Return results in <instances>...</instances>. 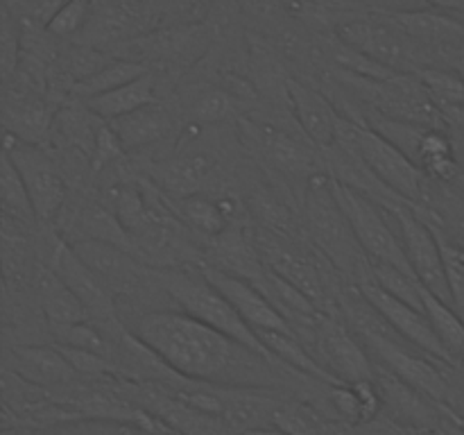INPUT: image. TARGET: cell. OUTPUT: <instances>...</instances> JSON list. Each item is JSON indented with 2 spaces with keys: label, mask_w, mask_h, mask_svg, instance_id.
I'll return each mask as SVG.
<instances>
[{
  "label": "cell",
  "mask_w": 464,
  "mask_h": 435,
  "mask_svg": "<svg viewBox=\"0 0 464 435\" xmlns=\"http://www.w3.org/2000/svg\"><path fill=\"white\" fill-rule=\"evenodd\" d=\"M238 3L249 16L256 18L258 23L270 25V30H275V27L281 25L285 18H290L284 0H238Z\"/></svg>",
  "instance_id": "f35d334b"
},
{
  "label": "cell",
  "mask_w": 464,
  "mask_h": 435,
  "mask_svg": "<svg viewBox=\"0 0 464 435\" xmlns=\"http://www.w3.org/2000/svg\"><path fill=\"white\" fill-rule=\"evenodd\" d=\"M374 383L383 403V415H388L406 430H412V435L430 429L442 420L444 403L435 401L433 397L406 383L385 367H376Z\"/></svg>",
  "instance_id": "4fadbf2b"
},
{
  "label": "cell",
  "mask_w": 464,
  "mask_h": 435,
  "mask_svg": "<svg viewBox=\"0 0 464 435\" xmlns=\"http://www.w3.org/2000/svg\"><path fill=\"white\" fill-rule=\"evenodd\" d=\"M243 435H290V433L276 429V426H263V429H252V430H247V433H243Z\"/></svg>",
  "instance_id": "60d3db41"
},
{
  "label": "cell",
  "mask_w": 464,
  "mask_h": 435,
  "mask_svg": "<svg viewBox=\"0 0 464 435\" xmlns=\"http://www.w3.org/2000/svg\"><path fill=\"white\" fill-rule=\"evenodd\" d=\"M95 0H68L45 25V30L57 39H72L80 36L82 30L89 23L91 14H93Z\"/></svg>",
  "instance_id": "d590c367"
},
{
  "label": "cell",
  "mask_w": 464,
  "mask_h": 435,
  "mask_svg": "<svg viewBox=\"0 0 464 435\" xmlns=\"http://www.w3.org/2000/svg\"><path fill=\"white\" fill-rule=\"evenodd\" d=\"M148 66L134 59H122V57H111L102 68L93 72V75L84 77V80L75 82L72 84V93L82 100H89L93 95L107 93V91L118 89V86L127 84V82L136 80V77L145 75Z\"/></svg>",
  "instance_id": "f1b7e54d"
},
{
  "label": "cell",
  "mask_w": 464,
  "mask_h": 435,
  "mask_svg": "<svg viewBox=\"0 0 464 435\" xmlns=\"http://www.w3.org/2000/svg\"><path fill=\"white\" fill-rule=\"evenodd\" d=\"M356 288L376 311L383 315V320L401 335L406 343L415 344L417 349L426 352L429 356H433L435 361L444 362V365H453L451 356L444 349V344L440 343L438 334H435L433 324H430L429 315H426L424 308H417L412 304L403 302V299L394 297L388 290L381 288L370 275V267H367L365 275L356 281Z\"/></svg>",
  "instance_id": "30bf717a"
},
{
  "label": "cell",
  "mask_w": 464,
  "mask_h": 435,
  "mask_svg": "<svg viewBox=\"0 0 464 435\" xmlns=\"http://www.w3.org/2000/svg\"><path fill=\"white\" fill-rule=\"evenodd\" d=\"M109 122H111L113 131H116L118 139H121L125 152L159 143L172 127L168 111L163 107H159L157 102L145 104V107L136 109V111Z\"/></svg>",
  "instance_id": "603a6c76"
},
{
  "label": "cell",
  "mask_w": 464,
  "mask_h": 435,
  "mask_svg": "<svg viewBox=\"0 0 464 435\" xmlns=\"http://www.w3.org/2000/svg\"><path fill=\"white\" fill-rule=\"evenodd\" d=\"M36 293H39L41 311H44L45 322H48L53 331L91 320L86 308L75 297V293L63 284L62 276L50 266L36 270Z\"/></svg>",
  "instance_id": "44dd1931"
},
{
  "label": "cell",
  "mask_w": 464,
  "mask_h": 435,
  "mask_svg": "<svg viewBox=\"0 0 464 435\" xmlns=\"http://www.w3.org/2000/svg\"><path fill=\"white\" fill-rule=\"evenodd\" d=\"M451 186H456V188L460 190V193H464V172H460V175H458L456 179L451 181Z\"/></svg>",
  "instance_id": "ee69618b"
},
{
  "label": "cell",
  "mask_w": 464,
  "mask_h": 435,
  "mask_svg": "<svg viewBox=\"0 0 464 435\" xmlns=\"http://www.w3.org/2000/svg\"><path fill=\"white\" fill-rule=\"evenodd\" d=\"M18 5H21V7H25V5H30V3H34V0H16Z\"/></svg>",
  "instance_id": "bcb514c9"
},
{
  "label": "cell",
  "mask_w": 464,
  "mask_h": 435,
  "mask_svg": "<svg viewBox=\"0 0 464 435\" xmlns=\"http://www.w3.org/2000/svg\"><path fill=\"white\" fill-rule=\"evenodd\" d=\"M54 125V116L50 113L48 104L39 98L21 95L16 102H9L5 109V130L7 134H14L16 139L36 143L48 136L50 127Z\"/></svg>",
  "instance_id": "4316f807"
},
{
  "label": "cell",
  "mask_w": 464,
  "mask_h": 435,
  "mask_svg": "<svg viewBox=\"0 0 464 435\" xmlns=\"http://www.w3.org/2000/svg\"><path fill=\"white\" fill-rule=\"evenodd\" d=\"M188 383L270 388L279 365L184 311H150L134 331Z\"/></svg>",
  "instance_id": "6da1fadb"
},
{
  "label": "cell",
  "mask_w": 464,
  "mask_h": 435,
  "mask_svg": "<svg viewBox=\"0 0 464 435\" xmlns=\"http://www.w3.org/2000/svg\"><path fill=\"white\" fill-rule=\"evenodd\" d=\"M256 247L267 267H272L276 275H281L284 279H288L290 284L297 285V288L302 290V293H306L322 311L331 313V299L329 293L324 290V281H322L320 270H317L306 256H302L297 249L290 247L288 243L281 240V236L275 234L258 236Z\"/></svg>",
  "instance_id": "ac0fdd59"
},
{
  "label": "cell",
  "mask_w": 464,
  "mask_h": 435,
  "mask_svg": "<svg viewBox=\"0 0 464 435\" xmlns=\"http://www.w3.org/2000/svg\"><path fill=\"white\" fill-rule=\"evenodd\" d=\"M385 211L390 213L394 227H397L408 263H411L420 284L433 295H438L440 299L451 304V288H449L442 247H440L438 236L430 229L429 222L411 204L401 202L392 208H385Z\"/></svg>",
  "instance_id": "ba28073f"
},
{
  "label": "cell",
  "mask_w": 464,
  "mask_h": 435,
  "mask_svg": "<svg viewBox=\"0 0 464 435\" xmlns=\"http://www.w3.org/2000/svg\"><path fill=\"white\" fill-rule=\"evenodd\" d=\"M0 63H3V80L9 82L18 72V59H21V25L14 23L9 7L5 5L3 30H0Z\"/></svg>",
  "instance_id": "8d00e7d4"
},
{
  "label": "cell",
  "mask_w": 464,
  "mask_h": 435,
  "mask_svg": "<svg viewBox=\"0 0 464 435\" xmlns=\"http://www.w3.org/2000/svg\"><path fill=\"white\" fill-rule=\"evenodd\" d=\"M331 186H334L335 199L343 207L344 216H347L349 225H352L353 234H356L367 258L374 263H392V266L412 272L406 249H403V243L399 238V231L390 213L379 202L358 193V190L349 188V186L340 184L334 177H331Z\"/></svg>",
  "instance_id": "8992f818"
},
{
  "label": "cell",
  "mask_w": 464,
  "mask_h": 435,
  "mask_svg": "<svg viewBox=\"0 0 464 435\" xmlns=\"http://www.w3.org/2000/svg\"><path fill=\"white\" fill-rule=\"evenodd\" d=\"M50 267L62 276L63 284L75 293L82 306L86 308L89 317L100 324H116V295L104 285V281L77 256L71 243L57 240L53 254H50Z\"/></svg>",
  "instance_id": "7c38bea8"
},
{
  "label": "cell",
  "mask_w": 464,
  "mask_h": 435,
  "mask_svg": "<svg viewBox=\"0 0 464 435\" xmlns=\"http://www.w3.org/2000/svg\"><path fill=\"white\" fill-rule=\"evenodd\" d=\"M72 249L77 256L104 281L113 295L116 293H131L139 290L140 276L148 272L150 267L145 266L140 258H136L130 249L118 247L113 243H104V240H71Z\"/></svg>",
  "instance_id": "2e32d148"
},
{
  "label": "cell",
  "mask_w": 464,
  "mask_h": 435,
  "mask_svg": "<svg viewBox=\"0 0 464 435\" xmlns=\"http://www.w3.org/2000/svg\"><path fill=\"white\" fill-rule=\"evenodd\" d=\"M329 401L334 412L352 426H362L383 412L379 388L374 381L329 385Z\"/></svg>",
  "instance_id": "cb8c5ba5"
},
{
  "label": "cell",
  "mask_w": 464,
  "mask_h": 435,
  "mask_svg": "<svg viewBox=\"0 0 464 435\" xmlns=\"http://www.w3.org/2000/svg\"><path fill=\"white\" fill-rule=\"evenodd\" d=\"M9 372L39 388H63L80 379L66 353L53 344H21L9 353Z\"/></svg>",
  "instance_id": "d6986e66"
},
{
  "label": "cell",
  "mask_w": 464,
  "mask_h": 435,
  "mask_svg": "<svg viewBox=\"0 0 464 435\" xmlns=\"http://www.w3.org/2000/svg\"><path fill=\"white\" fill-rule=\"evenodd\" d=\"M288 104L295 121L302 127L306 139L320 150L338 143V130L343 113L335 111L334 102L322 91L313 89L306 82L290 77L288 82Z\"/></svg>",
  "instance_id": "e0dca14e"
},
{
  "label": "cell",
  "mask_w": 464,
  "mask_h": 435,
  "mask_svg": "<svg viewBox=\"0 0 464 435\" xmlns=\"http://www.w3.org/2000/svg\"><path fill=\"white\" fill-rule=\"evenodd\" d=\"M308 236L320 247V252L338 267L343 275L361 279L370 267V258L362 252L343 207L335 199L329 175H315L308 179L306 199H304Z\"/></svg>",
  "instance_id": "3957f363"
},
{
  "label": "cell",
  "mask_w": 464,
  "mask_h": 435,
  "mask_svg": "<svg viewBox=\"0 0 464 435\" xmlns=\"http://www.w3.org/2000/svg\"><path fill=\"white\" fill-rule=\"evenodd\" d=\"M385 14L424 50L429 66H433L430 54H440L442 59H447V54L464 57V21L456 14L435 7L394 9Z\"/></svg>",
  "instance_id": "8fae6325"
},
{
  "label": "cell",
  "mask_w": 464,
  "mask_h": 435,
  "mask_svg": "<svg viewBox=\"0 0 464 435\" xmlns=\"http://www.w3.org/2000/svg\"><path fill=\"white\" fill-rule=\"evenodd\" d=\"M211 170V161L202 154H186V157L172 159V161L161 163L159 168V179L177 198L198 193L199 184L207 179Z\"/></svg>",
  "instance_id": "4dcf8cb0"
},
{
  "label": "cell",
  "mask_w": 464,
  "mask_h": 435,
  "mask_svg": "<svg viewBox=\"0 0 464 435\" xmlns=\"http://www.w3.org/2000/svg\"><path fill=\"white\" fill-rule=\"evenodd\" d=\"M453 145H456V159L458 163H460V170L464 172V145L456 143V140H453Z\"/></svg>",
  "instance_id": "7bdbcfd3"
},
{
  "label": "cell",
  "mask_w": 464,
  "mask_h": 435,
  "mask_svg": "<svg viewBox=\"0 0 464 435\" xmlns=\"http://www.w3.org/2000/svg\"><path fill=\"white\" fill-rule=\"evenodd\" d=\"M266 347L270 349L272 356L290 372L308 376L311 381H320L326 385H338L340 381L331 376V372L322 365L315 358V353L308 352L304 343L299 340L297 334H288V331H256Z\"/></svg>",
  "instance_id": "7402d4cb"
},
{
  "label": "cell",
  "mask_w": 464,
  "mask_h": 435,
  "mask_svg": "<svg viewBox=\"0 0 464 435\" xmlns=\"http://www.w3.org/2000/svg\"><path fill=\"white\" fill-rule=\"evenodd\" d=\"M335 34L344 44L362 50L397 72H417L429 66L424 50L385 12L356 14L338 27Z\"/></svg>",
  "instance_id": "5b68a950"
},
{
  "label": "cell",
  "mask_w": 464,
  "mask_h": 435,
  "mask_svg": "<svg viewBox=\"0 0 464 435\" xmlns=\"http://www.w3.org/2000/svg\"><path fill=\"white\" fill-rule=\"evenodd\" d=\"M122 152H125V148H122L121 139H118V134L113 131L111 122L102 121V125H100V130H98V136H95L93 154H91V159H89L91 170L93 172L104 170V168H107L109 163L116 161Z\"/></svg>",
  "instance_id": "74e56055"
},
{
  "label": "cell",
  "mask_w": 464,
  "mask_h": 435,
  "mask_svg": "<svg viewBox=\"0 0 464 435\" xmlns=\"http://www.w3.org/2000/svg\"><path fill=\"white\" fill-rule=\"evenodd\" d=\"M208 240H211V245L204 252L208 266L220 267V270L231 272L236 276H243V279L252 281V284H258L263 279L267 270L266 261H263L256 243L249 240L243 231L229 227L220 236Z\"/></svg>",
  "instance_id": "ffe728a7"
},
{
  "label": "cell",
  "mask_w": 464,
  "mask_h": 435,
  "mask_svg": "<svg viewBox=\"0 0 464 435\" xmlns=\"http://www.w3.org/2000/svg\"><path fill=\"white\" fill-rule=\"evenodd\" d=\"M104 240V243H113L118 247H125L134 254V243H131L130 231L125 229L118 216L113 213L111 207L93 202L86 204L77 216L75 227L71 231V240ZM136 256V254H134Z\"/></svg>",
  "instance_id": "484cf974"
},
{
  "label": "cell",
  "mask_w": 464,
  "mask_h": 435,
  "mask_svg": "<svg viewBox=\"0 0 464 435\" xmlns=\"http://www.w3.org/2000/svg\"><path fill=\"white\" fill-rule=\"evenodd\" d=\"M234 104L236 98L229 89L207 86L202 89V93L195 95L193 104H190V116L198 125H216L234 113Z\"/></svg>",
  "instance_id": "836d02e7"
},
{
  "label": "cell",
  "mask_w": 464,
  "mask_h": 435,
  "mask_svg": "<svg viewBox=\"0 0 464 435\" xmlns=\"http://www.w3.org/2000/svg\"><path fill=\"white\" fill-rule=\"evenodd\" d=\"M424 311L453 362H464V317L449 302L424 288Z\"/></svg>",
  "instance_id": "83f0119b"
},
{
  "label": "cell",
  "mask_w": 464,
  "mask_h": 435,
  "mask_svg": "<svg viewBox=\"0 0 464 435\" xmlns=\"http://www.w3.org/2000/svg\"><path fill=\"white\" fill-rule=\"evenodd\" d=\"M199 270L234 304L236 311L247 320L249 326H254L256 331H288V334H295L288 320L281 315L279 308L270 302V297L256 284L220 270V267L208 266V263L199 266Z\"/></svg>",
  "instance_id": "5bb4252c"
},
{
  "label": "cell",
  "mask_w": 464,
  "mask_h": 435,
  "mask_svg": "<svg viewBox=\"0 0 464 435\" xmlns=\"http://www.w3.org/2000/svg\"><path fill=\"white\" fill-rule=\"evenodd\" d=\"M168 3H170L175 9H188V7H195L199 0H168Z\"/></svg>",
  "instance_id": "b9f144b4"
},
{
  "label": "cell",
  "mask_w": 464,
  "mask_h": 435,
  "mask_svg": "<svg viewBox=\"0 0 464 435\" xmlns=\"http://www.w3.org/2000/svg\"><path fill=\"white\" fill-rule=\"evenodd\" d=\"M338 143L358 154L385 186H390L399 198H403V202L415 208L424 204L430 177L403 150L381 136L374 127L353 121L343 113Z\"/></svg>",
  "instance_id": "277c9868"
},
{
  "label": "cell",
  "mask_w": 464,
  "mask_h": 435,
  "mask_svg": "<svg viewBox=\"0 0 464 435\" xmlns=\"http://www.w3.org/2000/svg\"><path fill=\"white\" fill-rule=\"evenodd\" d=\"M84 102L102 121H116V118L127 116V113L154 102V75L152 72H145V75L136 77V80L127 82V84L118 86V89L93 95V98L84 100Z\"/></svg>",
  "instance_id": "d4e9b609"
},
{
  "label": "cell",
  "mask_w": 464,
  "mask_h": 435,
  "mask_svg": "<svg viewBox=\"0 0 464 435\" xmlns=\"http://www.w3.org/2000/svg\"><path fill=\"white\" fill-rule=\"evenodd\" d=\"M0 188H3L5 211L14 213V216L23 222L36 220L34 208H32L30 198H27V190L25 186H23L21 175H18L16 168H14V163L9 161V157L5 152H3V177H0Z\"/></svg>",
  "instance_id": "e575fe53"
},
{
  "label": "cell",
  "mask_w": 464,
  "mask_h": 435,
  "mask_svg": "<svg viewBox=\"0 0 464 435\" xmlns=\"http://www.w3.org/2000/svg\"><path fill=\"white\" fill-rule=\"evenodd\" d=\"M272 426L290 435H334L331 421H326L306 403L290 401V399H281L272 417Z\"/></svg>",
  "instance_id": "d6a6232c"
},
{
  "label": "cell",
  "mask_w": 464,
  "mask_h": 435,
  "mask_svg": "<svg viewBox=\"0 0 464 435\" xmlns=\"http://www.w3.org/2000/svg\"><path fill=\"white\" fill-rule=\"evenodd\" d=\"M3 152L14 163L27 190L32 208L39 222H50L59 216L66 202V181L41 145L27 143L14 134L5 136Z\"/></svg>",
  "instance_id": "52a82bcc"
},
{
  "label": "cell",
  "mask_w": 464,
  "mask_h": 435,
  "mask_svg": "<svg viewBox=\"0 0 464 435\" xmlns=\"http://www.w3.org/2000/svg\"><path fill=\"white\" fill-rule=\"evenodd\" d=\"M453 140H456V143H462L464 145V130L458 131V139H453Z\"/></svg>",
  "instance_id": "f6af8a7d"
},
{
  "label": "cell",
  "mask_w": 464,
  "mask_h": 435,
  "mask_svg": "<svg viewBox=\"0 0 464 435\" xmlns=\"http://www.w3.org/2000/svg\"><path fill=\"white\" fill-rule=\"evenodd\" d=\"M181 202L177 204V216L195 231L207 238H216L222 231L229 229V216L225 211V204L213 202V199L204 198V195H186L179 198Z\"/></svg>",
  "instance_id": "f546056e"
},
{
  "label": "cell",
  "mask_w": 464,
  "mask_h": 435,
  "mask_svg": "<svg viewBox=\"0 0 464 435\" xmlns=\"http://www.w3.org/2000/svg\"><path fill=\"white\" fill-rule=\"evenodd\" d=\"M317 361L331 372L340 383H362L376 379V365L372 353L358 338L356 331L344 324L335 313H326L311 335Z\"/></svg>",
  "instance_id": "9c48e42d"
},
{
  "label": "cell",
  "mask_w": 464,
  "mask_h": 435,
  "mask_svg": "<svg viewBox=\"0 0 464 435\" xmlns=\"http://www.w3.org/2000/svg\"><path fill=\"white\" fill-rule=\"evenodd\" d=\"M420 82L424 84L426 93L440 109V113H447L451 109L464 107V75L451 68L442 66H426L415 72Z\"/></svg>",
  "instance_id": "1f68e13d"
},
{
  "label": "cell",
  "mask_w": 464,
  "mask_h": 435,
  "mask_svg": "<svg viewBox=\"0 0 464 435\" xmlns=\"http://www.w3.org/2000/svg\"><path fill=\"white\" fill-rule=\"evenodd\" d=\"M249 131H252L258 150L266 154L267 161L285 175L306 177V179L315 175H329L320 168L322 159L315 152L317 145L313 140L297 139L295 134H288L285 130L270 125V122H252Z\"/></svg>",
  "instance_id": "9a60e30c"
},
{
  "label": "cell",
  "mask_w": 464,
  "mask_h": 435,
  "mask_svg": "<svg viewBox=\"0 0 464 435\" xmlns=\"http://www.w3.org/2000/svg\"><path fill=\"white\" fill-rule=\"evenodd\" d=\"M152 276L159 284V288L177 304L184 313L198 317L204 324L213 326V329L222 331L229 338L238 340L245 347L254 349L256 353L266 356L267 361H279L272 356L270 349L261 340L254 326L247 324L243 315L234 308V304L204 276L199 266H179V267H163V270H154Z\"/></svg>",
  "instance_id": "7a4b0ae2"
},
{
  "label": "cell",
  "mask_w": 464,
  "mask_h": 435,
  "mask_svg": "<svg viewBox=\"0 0 464 435\" xmlns=\"http://www.w3.org/2000/svg\"><path fill=\"white\" fill-rule=\"evenodd\" d=\"M415 435H464V426L460 417H458V412L453 411L449 403H444L442 420H440L435 426H430V429L421 430V433H415Z\"/></svg>",
  "instance_id": "ab89813d"
},
{
  "label": "cell",
  "mask_w": 464,
  "mask_h": 435,
  "mask_svg": "<svg viewBox=\"0 0 464 435\" xmlns=\"http://www.w3.org/2000/svg\"><path fill=\"white\" fill-rule=\"evenodd\" d=\"M5 5H7V7H12V5H16V0H5Z\"/></svg>",
  "instance_id": "7dc6e473"
}]
</instances>
